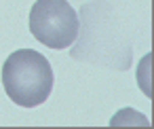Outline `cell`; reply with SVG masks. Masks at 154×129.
Masks as SVG:
<instances>
[{
	"label": "cell",
	"instance_id": "2",
	"mask_svg": "<svg viewBox=\"0 0 154 129\" xmlns=\"http://www.w3.org/2000/svg\"><path fill=\"white\" fill-rule=\"evenodd\" d=\"M32 36L49 49H68L76 42L80 21L66 0H36L30 11Z\"/></svg>",
	"mask_w": 154,
	"mask_h": 129
},
{
	"label": "cell",
	"instance_id": "1",
	"mask_svg": "<svg viewBox=\"0 0 154 129\" xmlns=\"http://www.w3.org/2000/svg\"><path fill=\"white\" fill-rule=\"evenodd\" d=\"M2 87L17 106H40L53 91V68L42 53L17 49L2 66Z\"/></svg>",
	"mask_w": 154,
	"mask_h": 129
}]
</instances>
